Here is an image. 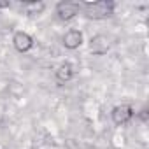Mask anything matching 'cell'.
I'll return each mask as SVG.
<instances>
[{"label": "cell", "mask_w": 149, "mask_h": 149, "mask_svg": "<svg viewBox=\"0 0 149 149\" xmlns=\"http://www.w3.org/2000/svg\"><path fill=\"white\" fill-rule=\"evenodd\" d=\"M109 49H111V42H109V39H107L105 35L97 33V35L91 37V40H90V51H91L93 54L102 56V54H105Z\"/></svg>", "instance_id": "5"}, {"label": "cell", "mask_w": 149, "mask_h": 149, "mask_svg": "<svg viewBox=\"0 0 149 149\" xmlns=\"http://www.w3.org/2000/svg\"><path fill=\"white\" fill-rule=\"evenodd\" d=\"M111 14V4L107 2H93L86 4V16L93 19H102Z\"/></svg>", "instance_id": "2"}, {"label": "cell", "mask_w": 149, "mask_h": 149, "mask_svg": "<svg viewBox=\"0 0 149 149\" xmlns=\"http://www.w3.org/2000/svg\"><path fill=\"white\" fill-rule=\"evenodd\" d=\"M63 46L67 47V49H70V51H74V49H77V47H81V44H83V32H79V30H68V32H65V35H63Z\"/></svg>", "instance_id": "6"}, {"label": "cell", "mask_w": 149, "mask_h": 149, "mask_svg": "<svg viewBox=\"0 0 149 149\" xmlns=\"http://www.w3.org/2000/svg\"><path fill=\"white\" fill-rule=\"evenodd\" d=\"M133 116V107L130 104H121V105H116L111 112V118H112V123L121 126V125H126Z\"/></svg>", "instance_id": "1"}, {"label": "cell", "mask_w": 149, "mask_h": 149, "mask_svg": "<svg viewBox=\"0 0 149 149\" xmlns=\"http://www.w3.org/2000/svg\"><path fill=\"white\" fill-rule=\"evenodd\" d=\"M4 7H9V2H0V9H4Z\"/></svg>", "instance_id": "8"}, {"label": "cell", "mask_w": 149, "mask_h": 149, "mask_svg": "<svg viewBox=\"0 0 149 149\" xmlns=\"http://www.w3.org/2000/svg\"><path fill=\"white\" fill-rule=\"evenodd\" d=\"M74 77V68L70 63H61L58 68H56V79L60 83H67Z\"/></svg>", "instance_id": "7"}, {"label": "cell", "mask_w": 149, "mask_h": 149, "mask_svg": "<svg viewBox=\"0 0 149 149\" xmlns=\"http://www.w3.org/2000/svg\"><path fill=\"white\" fill-rule=\"evenodd\" d=\"M79 11H81V6L77 2H68V0H65V2H60L56 6V13H58L60 19H63V21L72 19Z\"/></svg>", "instance_id": "3"}, {"label": "cell", "mask_w": 149, "mask_h": 149, "mask_svg": "<svg viewBox=\"0 0 149 149\" xmlns=\"http://www.w3.org/2000/svg\"><path fill=\"white\" fill-rule=\"evenodd\" d=\"M13 44H14L16 51L26 53V51H30V49L33 47V37H32L30 33L19 30V32H16V33L13 35Z\"/></svg>", "instance_id": "4"}]
</instances>
